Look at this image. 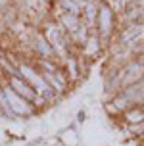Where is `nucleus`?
Wrapping results in <instances>:
<instances>
[{
  "label": "nucleus",
  "instance_id": "nucleus-1",
  "mask_svg": "<svg viewBox=\"0 0 144 146\" xmlns=\"http://www.w3.org/2000/svg\"><path fill=\"white\" fill-rule=\"evenodd\" d=\"M119 31V12L115 10L108 0H102L98 8V17H96V27L94 33L102 38V42L109 46L113 42L115 35Z\"/></svg>",
  "mask_w": 144,
  "mask_h": 146
},
{
  "label": "nucleus",
  "instance_id": "nucleus-2",
  "mask_svg": "<svg viewBox=\"0 0 144 146\" xmlns=\"http://www.w3.org/2000/svg\"><path fill=\"white\" fill-rule=\"evenodd\" d=\"M2 85V88H4V94H6L8 98V104H10V110H12V113H14L15 119H33V117L38 115V111L35 110V106L29 102V100H25V98H21L19 94H15L12 88L8 87L6 79L0 83Z\"/></svg>",
  "mask_w": 144,
  "mask_h": 146
},
{
  "label": "nucleus",
  "instance_id": "nucleus-3",
  "mask_svg": "<svg viewBox=\"0 0 144 146\" xmlns=\"http://www.w3.org/2000/svg\"><path fill=\"white\" fill-rule=\"evenodd\" d=\"M104 48H106V44L102 42V38L92 31V33L88 35V38L85 40V44L79 48V58H83L85 62H88V64H92L98 56H102Z\"/></svg>",
  "mask_w": 144,
  "mask_h": 146
},
{
  "label": "nucleus",
  "instance_id": "nucleus-4",
  "mask_svg": "<svg viewBox=\"0 0 144 146\" xmlns=\"http://www.w3.org/2000/svg\"><path fill=\"white\" fill-rule=\"evenodd\" d=\"M6 83H8V87L12 88L15 94H19L21 98L29 100L31 104H35V102H36L38 94L35 92V88L31 87V85H29L25 79H21L17 73H15V75H10V77H6Z\"/></svg>",
  "mask_w": 144,
  "mask_h": 146
},
{
  "label": "nucleus",
  "instance_id": "nucleus-5",
  "mask_svg": "<svg viewBox=\"0 0 144 146\" xmlns=\"http://www.w3.org/2000/svg\"><path fill=\"white\" fill-rule=\"evenodd\" d=\"M52 19L58 21V25H60V27L69 35V38H71V36L75 35L83 25H85L79 15H71V14H62V15H58V17H52Z\"/></svg>",
  "mask_w": 144,
  "mask_h": 146
},
{
  "label": "nucleus",
  "instance_id": "nucleus-6",
  "mask_svg": "<svg viewBox=\"0 0 144 146\" xmlns=\"http://www.w3.org/2000/svg\"><path fill=\"white\" fill-rule=\"evenodd\" d=\"M102 0H86V4L83 6V12H81V19L90 31H94L96 27V17H98V8H100Z\"/></svg>",
  "mask_w": 144,
  "mask_h": 146
},
{
  "label": "nucleus",
  "instance_id": "nucleus-7",
  "mask_svg": "<svg viewBox=\"0 0 144 146\" xmlns=\"http://www.w3.org/2000/svg\"><path fill=\"white\" fill-rule=\"evenodd\" d=\"M56 139L60 142V146H81V137H79V131H77L75 123L62 129V131H58Z\"/></svg>",
  "mask_w": 144,
  "mask_h": 146
},
{
  "label": "nucleus",
  "instance_id": "nucleus-8",
  "mask_svg": "<svg viewBox=\"0 0 144 146\" xmlns=\"http://www.w3.org/2000/svg\"><path fill=\"white\" fill-rule=\"evenodd\" d=\"M119 123H121V125L144 123V104H142V106H131V108L121 115V119L115 121V127H117Z\"/></svg>",
  "mask_w": 144,
  "mask_h": 146
}]
</instances>
